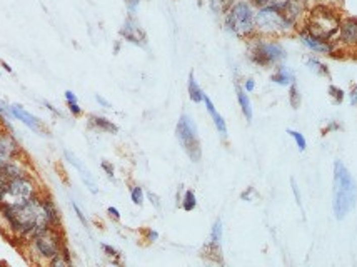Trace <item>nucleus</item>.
Here are the masks:
<instances>
[{"label": "nucleus", "instance_id": "f257e3e1", "mask_svg": "<svg viewBox=\"0 0 357 267\" xmlns=\"http://www.w3.org/2000/svg\"><path fill=\"white\" fill-rule=\"evenodd\" d=\"M0 216L22 242L30 241L35 234L48 227H60V212L56 202L45 194H38L22 205H0Z\"/></svg>", "mask_w": 357, "mask_h": 267}, {"label": "nucleus", "instance_id": "f03ea898", "mask_svg": "<svg viewBox=\"0 0 357 267\" xmlns=\"http://www.w3.org/2000/svg\"><path fill=\"white\" fill-rule=\"evenodd\" d=\"M357 202V185L354 177L350 176L340 161H336L334 164V214L340 221L349 214L355 207Z\"/></svg>", "mask_w": 357, "mask_h": 267}, {"label": "nucleus", "instance_id": "7ed1b4c3", "mask_svg": "<svg viewBox=\"0 0 357 267\" xmlns=\"http://www.w3.org/2000/svg\"><path fill=\"white\" fill-rule=\"evenodd\" d=\"M27 247H29V255L35 264H40L42 267L45 265L48 260L62 252L67 247L65 244L64 232L60 227H48L45 231L35 234L30 241H27Z\"/></svg>", "mask_w": 357, "mask_h": 267}, {"label": "nucleus", "instance_id": "20e7f679", "mask_svg": "<svg viewBox=\"0 0 357 267\" xmlns=\"http://www.w3.org/2000/svg\"><path fill=\"white\" fill-rule=\"evenodd\" d=\"M224 25L239 39H252L256 35V12L247 0H235L224 14Z\"/></svg>", "mask_w": 357, "mask_h": 267}, {"label": "nucleus", "instance_id": "39448f33", "mask_svg": "<svg viewBox=\"0 0 357 267\" xmlns=\"http://www.w3.org/2000/svg\"><path fill=\"white\" fill-rule=\"evenodd\" d=\"M339 25L340 19L332 9H329L327 5H316L307 15L304 32L314 39L329 42L339 32Z\"/></svg>", "mask_w": 357, "mask_h": 267}, {"label": "nucleus", "instance_id": "423d86ee", "mask_svg": "<svg viewBox=\"0 0 357 267\" xmlns=\"http://www.w3.org/2000/svg\"><path fill=\"white\" fill-rule=\"evenodd\" d=\"M38 194H42L40 187H38L35 179L29 174V176L12 179V181L7 182L5 192L2 195V199H0V205L15 207V205L27 204L29 200L37 197Z\"/></svg>", "mask_w": 357, "mask_h": 267}, {"label": "nucleus", "instance_id": "0eeeda50", "mask_svg": "<svg viewBox=\"0 0 357 267\" xmlns=\"http://www.w3.org/2000/svg\"><path fill=\"white\" fill-rule=\"evenodd\" d=\"M175 137H177L179 144L182 145L185 154L189 155L192 162H199L202 157L200 149V140L199 132H197V125L189 114H182L179 117V122L175 125Z\"/></svg>", "mask_w": 357, "mask_h": 267}, {"label": "nucleus", "instance_id": "6e6552de", "mask_svg": "<svg viewBox=\"0 0 357 267\" xmlns=\"http://www.w3.org/2000/svg\"><path fill=\"white\" fill-rule=\"evenodd\" d=\"M292 22L284 15L282 10L259 9L256 12V34L274 37L285 34L292 29Z\"/></svg>", "mask_w": 357, "mask_h": 267}, {"label": "nucleus", "instance_id": "1a4fd4ad", "mask_svg": "<svg viewBox=\"0 0 357 267\" xmlns=\"http://www.w3.org/2000/svg\"><path fill=\"white\" fill-rule=\"evenodd\" d=\"M249 57L259 67H272L285 59V50L279 42H267L266 39H250Z\"/></svg>", "mask_w": 357, "mask_h": 267}, {"label": "nucleus", "instance_id": "9d476101", "mask_svg": "<svg viewBox=\"0 0 357 267\" xmlns=\"http://www.w3.org/2000/svg\"><path fill=\"white\" fill-rule=\"evenodd\" d=\"M119 34L124 40L134 43V45H137V47L147 45V34H145V30L142 29V25L139 24L135 14H129L127 17H125Z\"/></svg>", "mask_w": 357, "mask_h": 267}, {"label": "nucleus", "instance_id": "9b49d317", "mask_svg": "<svg viewBox=\"0 0 357 267\" xmlns=\"http://www.w3.org/2000/svg\"><path fill=\"white\" fill-rule=\"evenodd\" d=\"M22 155V147L12 132L0 125V169L15 157Z\"/></svg>", "mask_w": 357, "mask_h": 267}, {"label": "nucleus", "instance_id": "f8f14e48", "mask_svg": "<svg viewBox=\"0 0 357 267\" xmlns=\"http://www.w3.org/2000/svg\"><path fill=\"white\" fill-rule=\"evenodd\" d=\"M9 114L14 119L20 121L24 125H27L29 129H32L34 132H38V134L45 132V125L42 124L40 119L35 117L34 114H30L29 111H25L20 103H12V105H9Z\"/></svg>", "mask_w": 357, "mask_h": 267}, {"label": "nucleus", "instance_id": "ddd939ff", "mask_svg": "<svg viewBox=\"0 0 357 267\" xmlns=\"http://www.w3.org/2000/svg\"><path fill=\"white\" fill-rule=\"evenodd\" d=\"M64 157H65V161H67L72 167H75V171L80 174L82 181H84V184L87 185V189H89L92 194H97L98 192V187H97V184H95L94 179H92L90 171L84 166V162L79 161V157H77L75 154H72L70 150H64Z\"/></svg>", "mask_w": 357, "mask_h": 267}, {"label": "nucleus", "instance_id": "4468645a", "mask_svg": "<svg viewBox=\"0 0 357 267\" xmlns=\"http://www.w3.org/2000/svg\"><path fill=\"white\" fill-rule=\"evenodd\" d=\"M339 39L345 45H357V19L349 17L344 19L339 25Z\"/></svg>", "mask_w": 357, "mask_h": 267}, {"label": "nucleus", "instance_id": "2eb2a0df", "mask_svg": "<svg viewBox=\"0 0 357 267\" xmlns=\"http://www.w3.org/2000/svg\"><path fill=\"white\" fill-rule=\"evenodd\" d=\"M5 177L9 179V181H12V179H17V177H24V176H29V171H27V162L22 159V155L15 157L10 162H7L2 169H0Z\"/></svg>", "mask_w": 357, "mask_h": 267}, {"label": "nucleus", "instance_id": "dca6fc26", "mask_svg": "<svg viewBox=\"0 0 357 267\" xmlns=\"http://www.w3.org/2000/svg\"><path fill=\"white\" fill-rule=\"evenodd\" d=\"M300 40L307 48H311V50L316 54H331L334 50V45L331 42L314 39V37H311L309 34H305V32H300Z\"/></svg>", "mask_w": 357, "mask_h": 267}, {"label": "nucleus", "instance_id": "f3484780", "mask_svg": "<svg viewBox=\"0 0 357 267\" xmlns=\"http://www.w3.org/2000/svg\"><path fill=\"white\" fill-rule=\"evenodd\" d=\"M204 103H206V109H207L209 116H211V119L214 121V125H216L217 132L221 134V137L226 139L227 137V124H226V121H224V117L217 112V109L214 107L212 100L209 99L207 95H206V99H204Z\"/></svg>", "mask_w": 357, "mask_h": 267}, {"label": "nucleus", "instance_id": "a211bd4d", "mask_svg": "<svg viewBox=\"0 0 357 267\" xmlns=\"http://www.w3.org/2000/svg\"><path fill=\"white\" fill-rule=\"evenodd\" d=\"M89 125L92 129L98 130V132H106V134H117L119 127L112 121H109L107 117L102 116H89Z\"/></svg>", "mask_w": 357, "mask_h": 267}, {"label": "nucleus", "instance_id": "6ab92c4d", "mask_svg": "<svg viewBox=\"0 0 357 267\" xmlns=\"http://www.w3.org/2000/svg\"><path fill=\"white\" fill-rule=\"evenodd\" d=\"M221 241H222V221L217 219L214 222L212 231H211V239H209V249H211V254L219 255L221 254Z\"/></svg>", "mask_w": 357, "mask_h": 267}, {"label": "nucleus", "instance_id": "aec40b11", "mask_svg": "<svg viewBox=\"0 0 357 267\" xmlns=\"http://www.w3.org/2000/svg\"><path fill=\"white\" fill-rule=\"evenodd\" d=\"M235 94H237V102L240 105V111H242L244 117L247 119V122L252 121V103L249 99V94L244 90V87L235 85Z\"/></svg>", "mask_w": 357, "mask_h": 267}, {"label": "nucleus", "instance_id": "412c9836", "mask_svg": "<svg viewBox=\"0 0 357 267\" xmlns=\"http://www.w3.org/2000/svg\"><path fill=\"white\" fill-rule=\"evenodd\" d=\"M271 80L274 84H279V85H290L295 82V75L292 70H289L287 67H284V65H279L276 69V72L272 74Z\"/></svg>", "mask_w": 357, "mask_h": 267}, {"label": "nucleus", "instance_id": "4be33fe9", "mask_svg": "<svg viewBox=\"0 0 357 267\" xmlns=\"http://www.w3.org/2000/svg\"><path fill=\"white\" fill-rule=\"evenodd\" d=\"M187 92H189L190 100H192V102H195V103L204 102V99H206L204 90H202V89H200V85L197 84V80H195V77H194V72H190V74H189V80H187Z\"/></svg>", "mask_w": 357, "mask_h": 267}, {"label": "nucleus", "instance_id": "5701e85b", "mask_svg": "<svg viewBox=\"0 0 357 267\" xmlns=\"http://www.w3.org/2000/svg\"><path fill=\"white\" fill-rule=\"evenodd\" d=\"M252 7L257 9H274V10H284L287 7L290 0H247Z\"/></svg>", "mask_w": 357, "mask_h": 267}, {"label": "nucleus", "instance_id": "b1692460", "mask_svg": "<svg viewBox=\"0 0 357 267\" xmlns=\"http://www.w3.org/2000/svg\"><path fill=\"white\" fill-rule=\"evenodd\" d=\"M43 267H74L72 259H70V254H69V249L65 247L62 252L57 255V257H54L52 260H48V262Z\"/></svg>", "mask_w": 357, "mask_h": 267}, {"label": "nucleus", "instance_id": "393cba45", "mask_svg": "<svg viewBox=\"0 0 357 267\" xmlns=\"http://www.w3.org/2000/svg\"><path fill=\"white\" fill-rule=\"evenodd\" d=\"M65 102H67V111L72 114V117H80L82 109L79 105V99L72 90H65Z\"/></svg>", "mask_w": 357, "mask_h": 267}, {"label": "nucleus", "instance_id": "a878e982", "mask_svg": "<svg viewBox=\"0 0 357 267\" xmlns=\"http://www.w3.org/2000/svg\"><path fill=\"white\" fill-rule=\"evenodd\" d=\"M307 65H309V69L312 70V72H316L317 75H322V77H331V72H329L327 65L319 62L317 59L311 57L309 61H307Z\"/></svg>", "mask_w": 357, "mask_h": 267}, {"label": "nucleus", "instance_id": "bb28decb", "mask_svg": "<svg viewBox=\"0 0 357 267\" xmlns=\"http://www.w3.org/2000/svg\"><path fill=\"white\" fill-rule=\"evenodd\" d=\"M197 207V199H195V194L192 192V190H185L184 197H182V209L184 210H194Z\"/></svg>", "mask_w": 357, "mask_h": 267}, {"label": "nucleus", "instance_id": "cd10ccee", "mask_svg": "<svg viewBox=\"0 0 357 267\" xmlns=\"http://www.w3.org/2000/svg\"><path fill=\"white\" fill-rule=\"evenodd\" d=\"M300 102H302V97L299 94L297 84H295V82L290 84V87H289V103L292 105V109H299Z\"/></svg>", "mask_w": 357, "mask_h": 267}, {"label": "nucleus", "instance_id": "c85d7f7f", "mask_svg": "<svg viewBox=\"0 0 357 267\" xmlns=\"http://www.w3.org/2000/svg\"><path fill=\"white\" fill-rule=\"evenodd\" d=\"M235 2V0H211V9L216 14H226L227 9Z\"/></svg>", "mask_w": 357, "mask_h": 267}, {"label": "nucleus", "instance_id": "c756f323", "mask_svg": "<svg viewBox=\"0 0 357 267\" xmlns=\"http://www.w3.org/2000/svg\"><path fill=\"white\" fill-rule=\"evenodd\" d=\"M329 97H331L336 105H339V103H342L344 100V90L336 85H329Z\"/></svg>", "mask_w": 357, "mask_h": 267}, {"label": "nucleus", "instance_id": "7c9ffc66", "mask_svg": "<svg viewBox=\"0 0 357 267\" xmlns=\"http://www.w3.org/2000/svg\"><path fill=\"white\" fill-rule=\"evenodd\" d=\"M130 199L135 205L144 204V190H142V187H139V185H134V187L130 189Z\"/></svg>", "mask_w": 357, "mask_h": 267}, {"label": "nucleus", "instance_id": "2f4dec72", "mask_svg": "<svg viewBox=\"0 0 357 267\" xmlns=\"http://www.w3.org/2000/svg\"><path fill=\"white\" fill-rule=\"evenodd\" d=\"M287 134L295 140V144H297V149H299L300 152H304V150H305V147H307V142H305L304 135H302L300 132H297V130H292V129H289V130H287Z\"/></svg>", "mask_w": 357, "mask_h": 267}, {"label": "nucleus", "instance_id": "473e14b6", "mask_svg": "<svg viewBox=\"0 0 357 267\" xmlns=\"http://www.w3.org/2000/svg\"><path fill=\"white\" fill-rule=\"evenodd\" d=\"M72 209H74V212H75L77 219H79V221L82 222V226H84V227H89V221H87V217L84 216V212H82L80 207L77 205L75 202H72Z\"/></svg>", "mask_w": 357, "mask_h": 267}, {"label": "nucleus", "instance_id": "72a5a7b5", "mask_svg": "<svg viewBox=\"0 0 357 267\" xmlns=\"http://www.w3.org/2000/svg\"><path fill=\"white\" fill-rule=\"evenodd\" d=\"M100 167L104 169V172H106L107 174V177L109 179H111V181H115V176H114V166L111 164V162H109V161H102L100 162Z\"/></svg>", "mask_w": 357, "mask_h": 267}, {"label": "nucleus", "instance_id": "f704fd0d", "mask_svg": "<svg viewBox=\"0 0 357 267\" xmlns=\"http://www.w3.org/2000/svg\"><path fill=\"white\" fill-rule=\"evenodd\" d=\"M43 105H45V107H47V111H48V112H52V114H54V116H56V117H59V119H62V117H64V114H62V112H60V111H59V109H57L56 105H52V103H50V102L43 100Z\"/></svg>", "mask_w": 357, "mask_h": 267}, {"label": "nucleus", "instance_id": "c9c22d12", "mask_svg": "<svg viewBox=\"0 0 357 267\" xmlns=\"http://www.w3.org/2000/svg\"><path fill=\"white\" fill-rule=\"evenodd\" d=\"M102 249H104V252H106L111 259H117L119 255H120L117 250H115L114 247H111V246H107V244H102Z\"/></svg>", "mask_w": 357, "mask_h": 267}, {"label": "nucleus", "instance_id": "e433bc0d", "mask_svg": "<svg viewBox=\"0 0 357 267\" xmlns=\"http://www.w3.org/2000/svg\"><path fill=\"white\" fill-rule=\"evenodd\" d=\"M140 0H125V5H127V10L129 14H135L137 7H139Z\"/></svg>", "mask_w": 357, "mask_h": 267}, {"label": "nucleus", "instance_id": "4c0bfd02", "mask_svg": "<svg viewBox=\"0 0 357 267\" xmlns=\"http://www.w3.org/2000/svg\"><path fill=\"white\" fill-rule=\"evenodd\" d=\"M7 182H9V179L5 177V174L0 171V199H2V195L5 192V187H7Z\"/></svg>", "mask_w": 357, "mask_h": 267}, {"label": "nucleus", "instance_id": "58836bf2", "mask_svg": "<svg viewBox=\"0 0 357 267\" xmlns=\"http://www.w3.org/2000/svg\"><path fill=\"white\" fill-rule=\"evenodd\" d=\"M290 184H292V190H294V195H295V202H297V205H302V202H300V194H299V187H297V184H295V179H290Z\"/></svg>", "mask_w": 357, "mask_h": 267}, {"label": "nucleus", "instance_id": "ea45409f", "mask_svg": "<svg viewBox=\"0 0 357 267\" xmlns=\"http://www.w3.org/2000/svg\"><path fill=\"white\" fill-rule=\"evenodd\" d=\"M107 214L112 217L114 221H120V212H119V209H115V207H107Z\"/></svg>", "mask_w": 357, "mask_h": 267}, {"label": "nucleus", "instance_id": "a19ab883", "mask_svg": "<svg viewBox=\"0 0 357 267\" xmlns=\"http://www.w3.org/2000/svg\"><path fill=\"white\" fill-rule=\"evenodd\" d=\"M145 239L149 242H154V241H157V239H159V234L156 231H152V229H147V231H145Z\"/></svg>", "mask_w": 357, "mask_h": 267}, {"label": "nucleus", "instance_id": "79ce46f5", "mask_svg": "<svg viewBox=\"0 0 357 267\" xmlns=\"http://www.w3.org/2000/svg\"><path fill=\"white\" fill-rule=\"evenodd\" d=\"M256 89V82H254V79H247L245 80V84H244V90L245 92H252Z\"/></svg>", "mask_w": 357, "mask_h": 267}, {"label": "nucleus", "instance_id": "37998d69", "mask_svg": "<svg viewBox=\"0 0 357 267\" xmlns=\"http://www.w3.org/2000/svg\"><path fill=\"white\" fill-rule=\"evenodd\" d=\"M95 100H97V103H98V105H102V107H106V109H109V107H111V102H109V100H106V99H104V97H102L100 94H97V95H95Z\"/></svg>", "mask_w": 357, "mask_h": 267}, {"label": "nucleus", "instance_id": "c03bdc74", "mask_svg": "<svg viewBox=\"0 0 357 267\" xmlns=\"http://www.w3.org/2000/svg\"><path fill=\"white\" fill-rule=\"evenodd\" d=\"M350 105H357V85H354L350 90Z\"/></svg>", "mask_w": 357, "mask_h": 267}, {"label": "nucleus", "instance_id": "a18cd8bd", "mask_svg": "<svg viewBox=\"0 0 357 267\" xmlns=\"http://www.w3.org/2000/svg\"><path fill=\"white\" fill-rule=\"evenodd\" d=\"M147 195H149L150 202H152L154 205H156V207H157V209H159V207H161V202H159V197H157V195H156V194H154V192H149V194H147Z\"/></svg>", "mask_w": 357, "mask_h": 267}, {"label": "nucleus", "instance_id": "49530a36", "mask_svg": "<svg viewBox=\"0 0 357 267\" xmlns=\"http://www.w3.org/2000/svg\"><path fill=\"white\" fill-rule=\"evenodd\" d=\"M254 192V187H249L245 190V192H242V195H240V197H242L244 200H247V197H250V194Z\"/></svg>", "mask_w": 357, "mask_h": 267}, {"label": "nucleus", "instance_id": "de8ad7c7", "mask_svg": "<svg viewBox=\"0 0 357 267\" xmlns=\"http://www.w3.org/2000/svg\"><path fill=\"white\" fill-rule=\"evenodd\" d=\"M4 114H9V107H5L2 102H0V116H4ZM10 116V114H9Z\"/></svg>", "mask_w": 357, "mask_h": 267}, {"label": "nucleus", "instance_id": "09e8293b", "mask_svg": "<svg viewBox=\"0 0 357 267\" xmlns=\"http://www.w3.org/2000/svg\"><path fill=\"white\" fill-rule=\"evenodd\" d=\"M0 64H2V67H4L5 70H7V72H12V67H10V65H9L7 62H4V61H2Z\"/></svg>", "mask_w": 357, "mask_h": 267}, {"label": "nucleus", "instance_id": "8fccbe9b", "mask_svg": "<svg viewBox=\"0 0 357 267\" xmlns=\"http://www.w3.org/2000/svg\"><path fill=\"white\" fill-rule=\"evenodd\" d=\"M0 267H2V264H0Z\"/></svg>", "mask_w": 357, "mask_h": 267}]
</instances>
